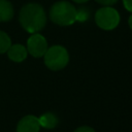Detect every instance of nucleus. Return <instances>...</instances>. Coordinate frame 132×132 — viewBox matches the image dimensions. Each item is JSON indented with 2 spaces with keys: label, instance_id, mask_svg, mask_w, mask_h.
Here are the masks:
<instances>
[{
  "label": "nucleus",
  "instance_id": "1",
  "mask_svg": "<svg viewBox=\"0 0 132 132\" xmlns=\"http://www.w3.org/2000/svg\"><path fill=\"white\" fill-rule=\"evenodd\" d=\"M21 26L29 33H37L44 28L46 24V14L43 7L38 3H27L19 15Z\"/></svg>",
  "mask_w": 132,
  "mask_h": 132
},
{
  "label": "nucleus",
  "instance_id": "2",
  "mask_svg": "<svg viewBox=\"0 0 132 132\" xmlns=\"http://www.w3.org/2000/svg\"><path fill=\"white\" fill-rule=\"evenodd\" d=\"M76 8L68 1H59L52 5L50 19L59 26H70L75 22Z\"/></svg>",
  "mask_w": 132,
  "mask_h": 132
},
{
  "label": "nucleus",
  "instance_id": "3",
  "mask_svg": "<svg viewBox=\"0 0 132 132\" xmlns=\"http://www.w3.org/2000/svg\"><path fill=\"white\" fill-rule=\"evenodd\" d=\"M44 57V63L52 70H60L64 68L69 61V55L65 47L61 45H53L47 47Z\"/></svg>",
  "mask_w": 132,
  "mask_h": 132
},
{
  "label": "nucleus",
  "instance_id": "4",
  "mask_svg": "<svg viewBox=\"0 0 132 132\" xmlns=\"http://www.w3.org/2000/svg\"><path fill=\"white\" fill-rule=\"evenodd\" d=\"M95 22L97 26L103 30H112L120 23V14L113 7L103 6L96 11Z\"/></svg>",
  "mask_w": 132,
  "mask_h": 132
},
{
  "label": "nucleus",
  "instance_id": "5",
  "mask_svg": "<svg viewBox=\"0 0 132 132\" xmlns=\"http://www.w3.org/2000/svg\"><path fill=\"white\" fill-rule=\"evenodd\" d=\"M26 48L31 56L40 58L45 54L47 50V41L41 34L33 33L27 40Z\"/></svg>",
  "mask_w": 132,
  "mask_h": 132
},
{
  "label": "nucleus",
  "instance_id": "6",
  "mask_svg": "<svg viewBox=\"0 0 132 132\" xmlns=\"http://www.w3.org/2000/svg\"><path fill=\"white\" fill-rule=\"evenodd\" d=\"M40 125L38 118L29 114L21 119L16 126V132H39Z\"/></svg>",
  "mask_w": 132,
  "mask_h": 132
},
{
  "label": "nucleus",
  "instance_id": "7",
  "mask_svg": "<svg viewBox=\"0 0 132 132\" xmlns=\"http://www.w3.org/2000/svg\"><path fill=\"white\" fill-rule=\"evenodd\" d=\"M8 58L13 62H22L27 58L28 51L22 44H12L7 50Z\"/></svg>",
  "mask_w": 132,
  "mask_h": 132
},
{
  "label": "nucleus",
  "instance_id": "8",
  "mask_svg": "<svg viewBox=\"0 0 132 132\" xmlns=\"http://www.w3.org/2000/svg\"><path fill=\"white\" fill-rule=\"evenodd\" d=\"M13 14L12 4L8 0H0V22L10 21Z\"/></svg>",
  "mask_w": 132,
  "mask_h": 132
},
{
  "label": "nucleus",
  "instance_id": "9",
  "mask_svg": "<svg viewBox=\"0 0 132 132\" xmlns=\"http://www.w3.org/2000/svg\"><path fill=\"white\" fill-rule=\"evenodd\" d=\"M38 122L41 127L45 129H53L58 124V118L52 112H46L41 114L40 118H38Z\"/></svg>",
  "mask_w": 132,
  "mask_h": 132
},
{
  "label": "nucleus",
  "instance_id": "10",
  "mask_svg": "<svg viewBox=\"0 0 132 132\" xmlns=\"http://www.w3.org/2000/svg\"><path fill=\"white\" fill-rule=\"evenodd\" d=\"M10 45H11V40L9 36L5 32L0 30V54L6 53Z\"/></svg>",
  "mask_w": 132,
  "mask_h": 132
},
{
  "label": "nucleus",
  "instance_id": "11",
  "mask_svg": "<svg viewBox=\"0 0 132 132\" xmlns=\"http://www.w3.org/2000/svg\"><path fill=\"white\" fill-rule=\"evenodd\" d=\"M90 18V10L87 7H79L76 9V16H75V22H87Z\"/></svg>",
  "mask_w": 132,
  "mask_h": 132
},
{
  "label": "nucleus",
  "instance_id": "12",
  "mask_svg": "<svg viewBox=\"0 0 132 132\" xmlns=\"http://www.w3.org/2000/svg\"><path fill=\"white\" fill-rule=\"evenodd\" d=\"M95 1L98 2L99 4L103 5V6H111L116 2H118V0H95Z\"/></svg>",
  "mask_w": 132,
  "mask_h": 132
},
{
  "label": "nucleus",
  "instance_id": "13",
  "mask_svg": "<svg viewBox=\"0 0 132 132\" xmlns=\"http://www.w3.org/2000/svg\"><path fill=\"white\" fill-rule=\"evenodd\" d=\"M74 132H95L93 128L91 127H88V126H82V127H79L77 128Z\"/></svg>",
  "mask_w": 132,
  "mask_h": 132
},
{
  "label": "nucleus",
  "instance_id": "14",
  "mask_svg": "<svg viewBox=\"0 0 132 132\" xmlns=\"http://www.w3.org/2000/svg\"><path fill=\"white\" fill-rule=\"evenodd\" d=\"M123 4L128 11L132 12V0H123Z\"/></svg>",
  "mask_w": 132,
  "mask_h": 132
},
{
  "label": "nucleus",
  "instance_id": "15",
  "mask_svg": "<svg viewBox=\"0 0 132 132\" xmlns=\"http://www.w3.org/2000/svg\"><path fill=\"white\" fill-rule=\"evenodd\" d=\"M128 24H129V27H130V29L132 30V14L129 16V20H128Z\"/></svg>",
  "mask_w": 132,
  "mask_h": 132
},
{
  "label": "nucleus",
  "instance_id": "16",
  "mask_svg": "<svg viewBox=\"0 0 132 132\" xmlns=\"http://www.w3.org/2000/svg\"><path fill=\"white\" fill-rule=\"evenodd\" d=\"M75 3H85V2H87V1H89V0H73Z\"/></svg>",
  "mask_w": 132,
  "mask_h": 132
}]
</instances>
